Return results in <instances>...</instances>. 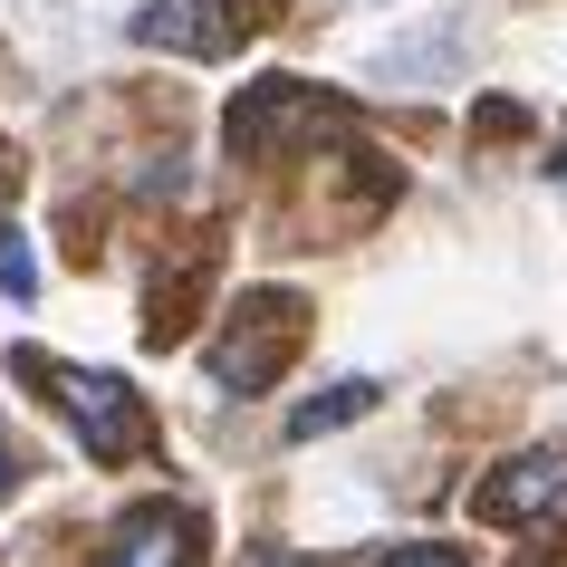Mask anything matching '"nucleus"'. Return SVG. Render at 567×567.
Masks as SVG:
<instances>
[{
  "label": "nucleus",
  "instance_id": "8",
  "mask_svg": "<svg viewBox=\"0 0 567 567\" xmlns=\"http://www.w3.org/2000/svg\"><path fill=\"white\" fill-rule=\"evenodd\" d=\"M375 567H472V548H462V538H404V548H385Z\"/></svg>",
  "mask_w": 567,
  "mask_h": 567
},
{
  "label": "nucleus",
  "instance_id": "9",
  "mask_svg": "<svg viewBox=\"0 0 567 567\" xmlns=\"http://www.w3.org/2000/svg\"><path fill=\"white\" fill-rule=\"evenodd\" d=\"M0 289H10V299H39V260H30L20 231H0Z\"/></svg>",
  "mask_w": 567,
  "mask_h": 567
},
{
  "label": "nucleus",
  "instance_id": "1",
  "mask_svg": "<svg viewBox=\"0 0 567 567\" xmlns=\"http://www.w3.org/2000/svg\"><path fill=\"white\" fill-rule=\"evenodd\" d=\"M30 375H49V394H59L68 414H78V433H87V452L96 462H135V452L154 443V423H145V404H135V385L125 375H87V365H39V357H20Z\"/></svg>",
  "mask_w": 567,
  "mask_h": 567
},
{
  "label": "nucleus",
  "instance_id": "10",
  "mask_svg": "<svg viewBox=\"0 0 567 567\" xmlns=\"http://www.w3.org/2000/svg\"><path fill=\"white\" fill-rule=\"evenodd\" d=\"M240 567H318V558H299V548H250Z\"/></svg>",
  "mask_w": 567,
  "mask_h": 567
},
{
  "label": "nucleus",
  "instance_id": "2",
  "mask_svg": "<svg viewBox=\"0 0 567 567\" xmlns=\"http://www.w3.org/2000/svg\"><path fill=\"white\" fill-rule=\"evenodd\" d=\"M299 347V299H240V318H231V337L212 347V385H231V394H260L269 375H279V357Z\"/></svg>",
  "mask_w": 567,
  "mask_h": 567
},
{
  "label": "nucleus",
  "instance_id": "4",
  "mask_svg": "<svg viewBox=\"0 0 567 567\" xmlns=\"http://www.w3.org/2000/svg\"><path fill=\"white\" fill-rule=\"evenodd\" d=\"M558 491H567V452H519L509 472H491V481L472 491V509L491 519V529H509V519H538Z\"/></svg>",
  "mask_w": 567,
  "mask_h": 567
},
{
  "label": "nucleus",
  "instance_id": "11",
  "mask_svg": "<svg viewBox=\"0 0 567 567\" xmlns=\"http://www.w3.org/2000/svg\"><path fill=\"white\" fill-rule=\"evenodd\" d=\"M20 491V452H10V433H0V501Z\"/></svg>",
  "mask_w": 567,
  "mask_h": 567
},
{
  "label": "nucleus",
  "instance_id": "3",
  "mask_svg": "<svg viewBox=\"0 0 567 567\" xmlns=\"http://www.w3.org/2000/svg\"><path fill=\"white\" fill-rule=\"evenodd\" d=\"M135 39L145 49H183V59H231L240 10L231 0H154V10H135Z\"/></svg>",
  "mask_w": 567,
  "mask_h": 567
},
{
  "label": "nucleus",
  "instance_id": "6",
  "mask_svg": "<svg viewBox=\"0 0 567 567\" xmlns=\"http://www.w3.org/2000/svg\"><path fill=\"white\" fill-rule=\"evenodd\" d=\"M375 404H385V385H375V375H347V385H328V394H308V404H289V443H318V433H337V423L375 414Z\"/></svg>",
  "mask_w": 567,
  "mask_h": 567
},
{
  "label": "nucleus",
  "instance_id": "7",
  "mask_svg": "<svg viewBox=\"0 0 567 567\" xmlns=\"http://www.w3.org/2000/svg\"><path fill=\"white\" fill-rule=\"evenodd\" d=\"M462 59V30H423V39H404V49H385V78H433V68H452Z\"/></svg>",
  "mask_w": 567,
  "mask_h": 567
},
{
  "label": "nucleus",
  "instance_id": "5",
  "mask_svg": "<svg viewBox=\"0 0 567 567\" xmlns=\"http://www.w3.org/2000/svg\"><path fill=\"white\" fill-rule=\"evenodd\" d=\"M193 538H203L193 509H135V519H116L96 567H193Z\"/></svg>",
  "mask_w": 567,
  "mask_h": 567
}]
</instances>
